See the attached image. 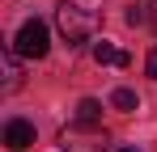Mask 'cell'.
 I'll return each mask as SVG.
<instances>
[{
	"instance_id": "1",
	"label": "cell",
	"mask_w": 157,
	"mask_h": 152,
	"mask_svg": "<svg viewBox=\"0 0 157 152\" xmlns=\"http://www.w3.org/2000/svg\"><path fill=\"white\" fill-rule=\"evenodd\" d=\"M94 25H98V17H94L89 9H81V4H72V0L55 4V30H59V38H64L68 47H81V42H89Z\"/></svg>"
},
{
	"instance_id": "2",
	"label": "cell",
	"mask_w": 157,
	"mask_h": 152,
	"mask_svg": "<svg viewBox=\"0 0 157 152\" xmlns=\"http://www.w3.org/2000/svg\"><path fill=\"white\" fill-rule=\"evenodd\" d=\"M110 135L102 131V123L89 127V123H68L59 131V152H106Z\"/></svg>"
},
{
	"instance_id": "3",
	"label": "cell",
	"mask_w": 157,
	"mask_h": 152,
	"mask_svg": "<svg viewBox=\"0 0 157 152\" xmlns=\"http://www.w3.org/2000/svg\"><path fill=\"white\" fill-rule=\"evenodd\" d=\"M13 47H17V55H26V59H43V55L51 51V30H47V21L30 17V21L17 30Z\"/></svg>"
},
{
	"instance_id": "4",
	"label": "cell",
	"mask_w": 157,
	"mask_h": 152,
	"mask_svg": "<svg viewBox=\"0 0 157 152\" xmlns=\"http://www.w3.org/2000/svg\"><path fill=\"white\" fill-rule=\"evenodd\" d=\"M0 139H4V148H9V152H26L30 144H34V123H30V118H9Z\"/></svg>"
},
{
	"instance_id": "5",
	"label": "cell",
	"mask_w": 157,
	"mask_h": 152,
	"mask_svg": "<svg viewBox=\"0 0 157 152\" xmlns=\"http://www.w3.org/2000/svg\"><path fill=\"white\" fill-rule=\"evenodd\" d=\"M17 89H21V59L13 42H4V93H17Z\"/></svg>"
},
{
	"instance_id": "6",
	"label": "cell",
	"mask_w": 157,
	"mask_h": 152,
	"mask_svg": "<svg viewBox=\"0 0 157 152\" xmlns=\"http://www.w3.org/2000/svg\"><path fill=\"white\" fill-rule=\"evenodd\" d=\"M94 59H98V63H115V68H128V63H132L128 55L115 47V42H106V38H102V42H94Z\"/></svg>"
},
{
	"instance_id": "7",
	"label": "cell",
	"mask_w": 157,
	"mask_h": 152,
	"mask_svg": "<svg viewBox=\"0 0 157 152\" xmlns=\"http://www.w3.org/2000/svg\"><path fill=\"white\" fill-rule=\"evenodd\" d=\"M77 123L98 127V123H102V101H94V97H81V101H77Z\"/></svg>"
},
{
	"instance_id": "8",
	"label": "cell",
	"mask_w": 157,
	"mask_h": 152,
	"mask_svg": "<svg viewBox=\"0 0 157 152\" xmlns=\"http://www.w3.org/2000/svg\"><path fill=\"white\" fill-rule=\"evenodd\" d=\"M110 106L123 110V114H132V110H140V97H136L132 89H115V93H110Z\"/></svg>"
},
{
	"instance_id": "9",
	"label": "cell",
	"mask_w": 157,
	"mask_h": 152,
	"mask_svg": "<svg viewBox=\"0 0 157 152\" xmlns=\"http://www.w3.org/2000/svg\"><path fill=\"white\" fill-rule=\"evenodd\" d=\"M123 17H128V25H144V21H149V4H128Z\"/></svg>"
},
{
	"instance_id": "10",
	"label": "cell",
	"mask_w": 157,
	"mask_h": 152,
	"mask_svg": "<svg viewBox=\"0 0 157 152\" xmlns=\"http://www.w3.org/2000/svg\"><path fill=\"white\" fill-rule=\"evenodd\" d=\"M144 68H149V76L157 80V51H149V59H144Z\"/></svg>"
},
{
	"instance_id": "11",
	"label": "cell",
	"mask_w": 157,
	"mask_h": 152,
	"mask_svg": "<svg viewBox=\"0 0 157 152\" xmlns=\"http://www.w3.org/2000/svg\"><path fill=\"white\" fill-rule=\"evenodd\" d=\"M149 21H153V30H157V0H149Z\"/></svg>"
},
{
	"instance_id": "12",
	"label": "cell",
	"mask_w": 157,
	"mask_h": 152,
	"mask_svg": "<svg viewBox=\"0 0 157 152\" xmlns=\"http://www.w3.org/2000/svg\"><path fill=\"white\" fill-rule=\"evenodd\" d=\"M119 152H136V148H119Z\"/></svg>"
}]
</instances>
